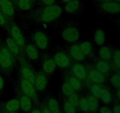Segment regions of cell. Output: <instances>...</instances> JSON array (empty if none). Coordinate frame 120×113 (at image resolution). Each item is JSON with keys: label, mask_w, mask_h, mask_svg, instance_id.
I'll list each match as a JSON object with an SVG mask.
<instances>
[{"label": "cell", "mask_w": 120, "mask_h": 113, "mask_svg": "<svg viewBox=\"0 0 120 113\" xmlns=\"http://www.w3.org/2000/svg\"><path fill=\"white\" fill-rule=\"evenodd\" d=\"M63 9L58 4L39 7L31 9L27 14L29 20L39 23H49L58 18L62 14Z\"/></svg>", "instance_id": "6da1fadb"}, {"label": "cell", "mask_w": 120, "mask_h": 113, "mask_svg": "<svg viewBox=\"0 0 120 113\" xmlns=\"http://www.w3.org/2000/svg\"><path fill=\"white\" fill-rule=\"evenodd\" d=\"M15 58L5 45H0V71L2 74L10 75L15 66Z\"/></svg>", "instance_id": "7a4b0ae2"}, {"label": "cell", "mask_w": 120, "mask_h": 113, "mask_svg": "<svg viewBox=\"0 0 120 113\" xmlns=\"http://www.w3.org/2000/svg\"><path fill=\"white\" fill-rule=\"evenodd\" d=\"M18 88L23 94L31 99L35 105H40L41 102L37 94V91L33 84L21 77L19 80V87Z\"/></svg>", "instance_id": "3957f363"}, {"label": "cell", "mask_w": 120, "mask_h": 113, "mask_svg": "<svg viewBox=\"0 0 120 113\" xmlns=\"http://www.w3.org/2000/svg\"><path fill=\"white\" fill-rule=\"evenodd\" d=\"M8 31L10 32L12 40L17 44L22 52L25 53L24 51L25 47V42L24 36L18 26L15 22L12 21L9 24Z\"/></svg>", "instance_id": "277c9868"}, {"label": "cell", "mask_w": 120, "mask_h": 113, "mask_svg": "<svg viewBox=\"0 0 120 113\" xmlns=\"http://www.w3.org/2000/svg\"><path fill=\"white\" fill-rule=\"evenodd\" d=\"M97 8L102 12L108 14H117L120 11V3L114 1L97 2Z\"/></svg>", "instance_id": "5b68a950"}, {"label": "cell", "mask_w": 120, "mask_h": 113, "mask_svg": "<svg viewBox=\"0 0 120 113\" xmlns=\"http://www.w3.org/2000/svg\"><path fill=\"white\" fill-rule=\"evenodd\" d=\"M17 98L19 102L20 109L25 113H29L34 107V103L30 98L23 94L18 87L16 89Z\"/></svg>", "instance_id": "8992f818"}, {"label": "cell", "mask_w": 120, "mask_h": 113, "mask_svg": "<svg viewBox=\"0 0 120 113\" xmlns=\"http://www.w3.org/2000/svg\"><path fill=\"white\" fill-rule=\"evenodd\" d=\"M19 61L21 64V73L22 78L28 80L34 85L36 74L24 58L22 57L19 60Z\"/></svg>", "instance_id": "52a82bcc"}, {"label": "cell", "mask_w": 120, "mask_h": 113, "mask_svg": "<svg viewBox=\"0 0 120 113\" xmlns=\"http://www.w3.org/2000/svg\"><path fill=\"white\" fill-rule=\"evenodd\" d=\"M88 82L103 85L106 81V76L93 67H86Z\"/></svg>", "instance_id": "ba28073f"}, {"label": "cell", "mask_w": 120, "mask_h": 113, "mask_svg": "<svg viewBox=\"0 0 120 113\" xmlns=\"http://www.w3.org/2000/svg\"><path fill=\"white\" fill-rule=\"evenodd\" d=\"M71 74L79 79L80 81L86 83L87 80V68L84 65L80 63H75L71 65Z\"/></svg>", "instance_id": "9c48e42d"}, {"label": "cell", "mask_w": 120, "mask_h": 113, "mask_svg": "<svg viewBox=\"0 0 120 113\" xmlns=\"http://www.w3.org/2000/svg\"><path fill=\"white\" fill-rule=\"evenodd\" d=\"M20 109L19 102L17 98L11 99L5 102H0V112H18Z\"/></svg>", "instance_id": "30bf717a"}, {"label": "cell", "mask_w": 120, "mask_h": 113, "mask_svg": "<svg viewBox=\"0 0 120 113\" xmlns=\"http://www.w3.org/2000/svg\"><path fill=\"white\" fill-rule=\"evenodd\" d=\"M0 9L9 23L13 21L15 16V8L11 0H5L0 6Z\"/></svg>", "instance_id": "8fae6325"}, {"label": "cell", "mask_w": 120, "mask_h": 113, "mask_svg": "<svg viewBox=\"0 0 120 113\" xmlns=\"http://www.w3.org/2000/svg\"><path fill=\"white\" fill-rule=\"evenodd\" d=\"M62 38L69 42H73L77 41L80 37V33L76 27L70 26L66 27L62 33Z\"/></svg>", "instance_id": "7c38bea8"}, {"label": "cell", "mask_w": 120, "mask_h": 113, "mask_svg": "<svg viewBox=\"0 0 120 113\" xmlns=\"http://www.w3.org/2000/svg\"><path fill=\"white\" fill-rule=\"evenodd\" d=\"M53 60L56 65L60 68H68L71 65V60L70 56L64 52L59 51L56 52L54 55Z\"/></svg>", "instance_id": "4fadbf2b"}, {"label": "cell", "mask_w": 120, "mask_h": 113, "mask_svg": "<svg viewBox=\"0 0 120 113\" xmlns=\"http://www.w3.org/2000/svg\"><path fill=\"white\" fill-rule=\"evenodd\" d=\"M83 6L82 0H71L65 4L64 9L68 14H75L82 11Z\"/></svg>", "instance_id": "5bb4252c"}, {"label": "cell", "mask_w": 120, "mask_h": 113, "mask_svg": "<svg viewBox=\"0 0 120 113\" xmlns=\"http://www.w3.org/2000/svg\"><path fill=\"white\" fill-rule=\"evenodd\" d=\"M33 40L38 48L41 49H46L48 45V38L43 32L36 31L33 36Z\"/></svg>", "instance_id": "9a60e30c"}, {"label": "cell", "mask_w": 120, "mask_h": 113, "mask_svg": "<svg viewBox=\"0 0 120 113\" xmlns=\"http://www.w3.org/2000/svg\"><path fill=\"white\" fill-rule=\"evenodd\" d=\"M48 85V78L44 73L40 72L35 75L34 86L36 91H43L46 89Z\"/></svg>", "instance_id": "2e32d148"}, {"label": "cell", "mask_w": 120, "mask_h": 113, "mask_svg": "<svg viewBox=\"0 0 120 113\" xmlns=\"http://www.w3.org/2000/svg\"><path fill=\"white\" fill-rule=\"evenodd\" d=\"M5 42V45L7 46V47L9 49V51L12 54V55L15 57L17 58L18 60L22 57H23L22 54H23V53L22 52V51L20 49V48L18 45L17 44L12 40L11 37L7 38L6 39Z\"/></svg>", "instance_id": "e0dca14e"}, {"label": "cell", "mask_w": 120, "mask_h": 113, "mask_svg": "<svg viewBox=\"0 0 120 113\" xmlns=\"http://www.w3.org/2000/svg\"><path fill=\"white\" fill-rule=\"evenodd\" d=\"M15 8L18 10L26 11H30L36 3V0H15L13 1Z\"/></svg>", "instance_id": "ac0fdd59"}, {"label": "cell", "mask_w": 120, "mask_h": 113, "mask_svg": "<svg viewBox=\"0 0 120 113\" xmlns=\"http://www.w3.org/2000/svg\"><path fill=\"white\" fill-rule=\"evenodd\" d=\"M95 68L104 74L105 76H108L111 73L112 66L110 62L104 60H98L95 64Z\"/></svg>", "instance_id": "d6986e66"}, {"label": "cell", "mask_w": 120, "mask_h": 113, "mask_svg": "<svg viewBox=\"0 0 120 113\" xmlns=\"http://www.w3.org/2000/svg\"><path fill=\"white\" fill-rule=\"evenodd\" d=\"M69 54L71 58L78 62L83 61L86 57L79 45H73L71 46L69 50Z\"/></svg>", "instance_id": "ffe728a7"}, {"label": "cell", "mask_w": 120, "mask_h": 113, "mask_svg": "<svg viewBox=\"0 0 120 113\" xmlns=\"http://www.w3.org/2000/svg\"><path fill=\"white\" fill-rule=\"evenodd\" d=\"M56 65L53 58L50 57H45L42 62V69L45 74H51L55 71Z\"/></svg>", "instance_id": "44dd1931"}, {"label": "cell", "mask_w": 120, "mask_h": 113, "mask_svg": "<svg viewBox=\"0 0 120 113\" xmlns=\"http://www.w3.org/2000/svg\"><path fill=\"white\" fill-rule=\"evenodd\" d=\"M99 100H100L103 103L106 105L110 104L112 102L113 96H112V93H111L110 89L106 87L101 85Z\"/></svg>", "instance_id": "7402d4cb"}, {"label": "cell", "mask_w": 120, "mask_h": 113, "mask_svg": "<svg viewBox=\"0 0 120 113\" xmlns=\"http://www.w3.org/2000/svg\"><path fill=\"white\" fill-rule=\"evenodd\" d=\"M66 80L69 82L74 90L76 92H80L83 88L82 81L79 79L74 76L72 74H68L66 76Z\"/></svg>", "instance_id": "603a6c76"}, {"label": "cell", "mask_w": 120, "mask_h": 113, "mask_svg": "<svg viewBox=\"0 0 120 113\" xmlns=\"http://www.w3.org/2000/svg\"><path fill=\"white\" fill-rule=\"evenodd\" d=\"M45 103L51 113H59L60 112L61 110L58 101L53 97H48Z\"/></svg>", "instance_id": "cb8c5ba5"}, {"label": "cell", "mask_w": 120, "mask_h": 113, "mask_svg": "<svg viewBox=\"0 0 120 113\" xmlns=\"http://www.w3.org/2000/svg\"><path fill=\"white\" fill-rule=\"evenodd\" d=\"M24 52L30 60L36 61L39 58V52L37 48L32 44H28L25 47Z\"/></svg>", "instance_id": "d4e9b609"}, {"label": "cell", "mask_w": 120, "mask_h": 113, "mask_svg": "<svg viewBox=\"0 0 120 113\" xmlns=\"http://www.w3.org/2000/svg\"><path fill=\"white\" fill-rule=\"evenodd\" d=\"M88 104H89V108H90V113H96L98 111L99 108V102L98 99L97 98L93 95L89 93L87 95H86Z\"/></svg>", "instance_id": "484cf974"}, {"label": "cell", "mask_w": 120, "mask_h": 113, "mask_svg": "<svg viewBox=\"0 0 120 113\" xmlns=\"http://www.w3.org/2000/svg\"><path fill=\"white\" fill-rule=\"evenodd\" d=\"M112 53L110 48L107 46L101 47L99 50V55L101 60L110 62L112 58Z\"/></svg>", "instance_id": "4316f807"}, {"label": "cell", "mask_w": 120, "mask_h": 113, "mask_svg": "<svg viewBox=\"0 0 120 113\" xmlns=\"http://www.w3.org/2000/svg\"><path fill=\"white\" fill-rule=\"evenodd\" d=\"M86 84L87 85H88V87L90 91V93H91L92 95H93L94 96L96 97L99 100L102 85L93 83V82H88V81L86 82Z\"/></svg>", "instance_id": "83f0119b"}, {"label": "cell", "mask_w": 120, "mask_h": 113, "mask_svg": "<svg viewBox=\"0 0 120 113\" xmlns=\"http://www.w3.org/2000/svg\"><path fill=\"white\" fill-rule=\"evenodd\" d=\"M111 66L114 70L119 71L120 68V51L119 49H116L112 55Z\"/></svg>", "instance_id": "f1b7e54d"}, {"label": "cell", "mask_w": 120, "mask_h": 113, "mask_svg": "<svg viewBox=\"0 0 120 113\" xmlns=\"http://www.w3.org/2000/svg\"><path fill=\"white\" fill-rule=\"evenodd\" d=\"M77 108H79V110H80L81 111L84 113H90L89 104H88L86 96L80 97V100Z\"/></svg>", "instance_id": "f546056e"}, {"label": "cell", "mask_w": 120, "mask_h": 113, "mask_svg": "<svg viewBox=\"0 0 120 113\" xmlns=\"http://www.w3.org/2000/svg\"><path fill=\"white\" fill-rule=\"evenodd\" d=\"M63 104V110L64 113H77V108L73 105L71 104L68 101L66 97L64 98L62 102Z\"/></svg>", "instance_id": "4dcf8cb0"}, {"label": "cell", "mask_w": 120, "mask_h": 113, "mask_svg": "<svg viewBox=\"0 0 120 113\" xmlns=\"http://www.w3.org/2000/svg\"><path fill=\"white\" fill-rule=\"evenodd\" d=\"M62 92L63 95L65 97H68L76 91L74 90V89L71 87V85L69 84V82L67 80H66L62 85Z\"/></svg>", "instance_id": "1f68e13d"}, {"label": "cell", "mask_w": 120, "mask_h": 113, "mask_svg": "<svg viewBox=\"0 0 120 113\" xmlns=\"http://www.w3.org/2000/svg\"><path fill=\"white\" fill-rule=\"evenodd\" d=\"M81 50L85 56H90L93 53L92 45L89 41H84L79 45Z\"/></svg>", "instance_id": "d6a6232c"}, {"label": "cell", "mask_w": 120, "mask_h": 113, "mask_svg": "<svg viewBox=\"0 0 120 113\" xmlns=\"http://www.w3.org/2000/svg\"><path fill=\"white\" fill-rule=\"evenodd\" d=\"M94 41L98 45H101L105 42V34L102 29H98L94 34Z\"/></svg>", "instance_id": "836d02e7"}, {"label": "cell", "mask_w": 120, "mask_h": 113, "mask_svg": "<svg viewBox=\"0 0 120 113\" xmlns=\"http://www.w3.org/2000/svg\"><path fill=\"white\" fill-rule=\"evenodd\" d=\"M110 83L114 88H118L120 86V74L119 71L114 73L110 78Z\"/></svg>", "instance_id": "e575fe53"}, {"label": "cell", "mask_w": 120, "mask_h": 113, "mask_svg": "<svg viewBox=\"0 0 120 113\" xmlns=\"http://www.w3.org/2000/svg\"><path fill=\"white\" fill-rule=\"evenodd\" d=\"M66 98L70 104H71L75 106V107L77 109L79 102L80 100V96L79 95V94H77V92H75V93H73L72 94L69 95V97H66Z\"/></svg>", "instance_id": "d590c367"}, {"label": "cell", "mask_w": 120, "mask_h": 113, "mask_svg": "<svg viewBox=\"0 0 120 113\" xmlns=\"http://www.w3.org/2000/svg\"><path fill=\"white\" fill-rule=\"evenodd\" d=\"M9 24H10V23L9 22V21L7 20V19L6 18L5 16H4L3 13L0 9V26L8 31L9 30Z\"/></svg>", "instance_id": "8d00e7d4"}, {"label": "cell", "mask_w": 120, "mask_h": 113, "mask_svg": "<svg viewBox=\"0 0 120 113\" xmlns=\"http://www.w3.org/2000/svg\"><path fill=\"white\" fill-rule=\"evenodd\" d=\"M40 7L42 6H49L56 4V0H36Z\"/></svg>", "instance_id": "74e56055"}, {"label": "cell", "mask_w": 120, "mask_h": 113, "mask_svg": "<svg viewBox=\"0 0 120 113\" xmlns=\"http://www.w3.org/2000/svg\"><path fill=\"white\" fill-rule=\"evenodd\" d=\"M5 87V82L2 75L0 74V98H1L3 93L4 92Z\"/></svg>", "instance_id": "f35d334b"}, {"label": "cell", "mask_w": 120, "mask_h": 113, "mask_svg": "<svg viewBox=\"0 0 120 113\" xmlns=\"http://www.w3.org/2000/svg\"><path fill=\"white\" fill-rule=\"evenodd\" d=\"M98 112L99 113H112V109L105 105L102 106L98 108Z\"/></svg>", "instance_id": "ab89813d"}, {"label": "cell", "mask_w": 120, "mask_h": 113, "mask_svg": "<svg viewBox=\"0 0 120 113\" xmlns=\"http://www.w3.org/2000/svg\"><path fill=\"white\" fill-rule=\"evenodd\" d=\"M40 108H41L42 113H51L49 109H48V107L45 103V101L41 102V104H40Z\"/></svg>", "instance_id": "60d3db41"}, {"label": "cell", "mask_w": 120, "mask_h": 113, "mask_svg": "<svg viewBox=\"0 0 120 113\" xmlns=\"http://www.w3.org/2000/svg\"><path fill=\"white\" fill-rule=\"evenodd\" d=\"M112 113H120V102L116 101L113 107H112Z\"/></svg>", "instance_id": "b9f144b4"}, {"label": "cell", "mask_w": 120, "mask_h": 113, "mask_svg": "<svg viewBox=\"0 0 120 113\" xmlns=\"http://www.w3.org/2000/svg\"><path fill=\"white\" fill-rule=\"evenodd\" d=\"M29 113H42L41 108H40V105L34 106L32 109H31V111H30Z\"/></svg>", "instance_id": "7bdbcfd3"}, {"label": "cell", "mask_w": 120, "mask_h": 113, "mask_svg": "<svg viewBox=\"0 0 120 113\" xmlns=\"http://www.w3.org/2000/svg\"><path fill=\"white\" fill-rule=\"evenodd\" d=\"M116 101L120 102V88H117V91L116 92Z\"/></svg>", "instance_id": "ee69618b"}, {"label": "cell", "mask_w": 120, "mask_h": 113, "mask_svg": "<svg viewBox=\"0 0 120 113\" xmlns=\"http://www.w3.org/2000/svg\"><path fill=\"white\" fill-rule=\"evenodd\" d=\"M95 1H97V2H105V1H113V0H94Z\"/></svg>", "instance_id": "f6af8a7d"}, {"label": "cell", "mask_w": 120, "mask_h": 113, "mask_svg": "<svg viewBox=\"0 0 120 113\" xmlns=\"http://www.w3.org/2000/svg\"><path fill=\"white\" fill-rule=\"evenodd\" d=\"M61 1H62V2H63V3L66 4V3H67V2H69V1H71V0H61Z\"/></svg>", "instance_id": "bcb514c9"}, {"label": "cell", "mask_w": 120, "mask_h": 113, "mask_svg": "<svg viewBox=\"0 0 120 113\" xmlns=\"http://www.w3.org/2000/svg\"><path fill=\"white\" fill-rule=\"evenodd\" d=\"M5 0H0V6L5 2Z\"/></svg>", "instance_id": "7dc6e473"}, {"label": "cell", "mask_w": 120, "mask_h": 113, "mask_svg": "<svg viewBox=\"0 0 120 113\" xmlns=\"http://www.w3.org/2000/svg\"><path fill=\"white\" fill-rule=\"evenodd\" d=\"M0 113H18V112H10V113H2V112H0Z\"/></svg>", "instance_id": "c3c4849f"}, {"label": "cell", "mask_w": 120, "mask_h": 113, "mask_svg": "<svg viewBox=\"0 0 120 113\" xmlns=\"http://www.w3.org/2000/svg\"><path fill=\"white\" fill-rule=\"evenodd\" d=\"M113 1H116V2H120V0H113Z\"/></svg>", "instance_id": "681fc988"}, {"label": "cell", "mask_w": 120, "mask_h": 113, "mask_svg": "<svg viewBox=\"0 0 120 113\" xmlns=\"http://www.w3.org/2000/svg\"><path fill=\"white\" fill-rule=\"evenodd\" d=\"M2 44V42H1V38H0V45Z\"/></svg>", "instance_id": "f907efd6"}, {"label": "cell", "mask_w": 120, "mask_h": 113, "mask_svg": "<svg viewBox=\"0 0 120 113\" xmlns=\"http://www.w3.org/2000/svg\"><path fill=\"white\" fill-rule=\"evenodd\" d=\"M63 113V111H60V113Z\"/></svg>", "instance_id": "816d5d0a"}, {"label": "cell", "mask_w": 120, "mask_h": 113, "mask_svg": "<svg viewBox=\"0 0 120 113\" xmlns=\"http://www.w3.org/2000/svg\"><path fill=\"white\" fill-rule=\"evenodd\" d=\"M11 1H12V2H13V1H15V0H11Z\"/></svg>", "instance_id": "f5cc1de1"}, {"label": "cell", "mask_w": 120, "mask_h": 113, "mask_svg": "<svg viewBox=\"0 0 120 113\" xmlns=\"http://www.w3.org/2000/svg\"></svg>", "instance_id": "db71d44e"}]
</instances>
